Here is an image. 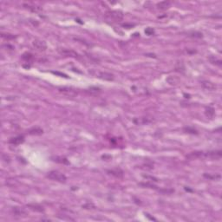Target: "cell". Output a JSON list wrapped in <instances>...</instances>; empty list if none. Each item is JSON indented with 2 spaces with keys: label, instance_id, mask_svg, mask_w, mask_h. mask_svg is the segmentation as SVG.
I'll return each mask as SVG.
<instances>
[{
  "label": "cell",
  "instance_id": "cell-23",
  "mask_svg": "<svg viewBox=\"0 0 222 222\" xmlns=\"http://www.w3.org/2000/svg\"><path fill=\"white\" fill-rule=\"evenodd\" d=\"M29 207H31L32 210H35V211H37V212H43V208L38 205H29L28 206Z\"/></svg>",
  "mask_w": 222,
  "mask_h": 222
},
{
  "label": "cell",
  "instance_id": "cell-8",
  "mask_svg": "<svg viewBox=\"0 0 222 222\" xmlns=\"http://www.w3.org/2000/svg\"><path fill=\"white\" fill-rule=\"evenodd\" d=\"M24 7L30 10L32 12H40V11H43L42 7H40L38 5H32V4H24Z\"/></svg>",
  "mask_w": 222,
  "mask_h": 222
},
{
  "label": "cell",
  "instance_id": "cell-1",
  "mask_svg": "<svg viewBox=\"0 0 222 222\" xmlns=\"http://www.w3.org/2000/svg\"><path fill=\"white\" fill-rule=\"evenodd\" d=\"M221 151H208V152H204V151H195L192 152L189 154L187 155V158L190 160H194V159H213V160H218L221 157Z\"/></svg>",
  "mask_w": 222,
  "mask_h": 222
},
{
  "label": "cell",
  "instance_id": "cell-3",
  "mask_svg": "<svg viewBox=\"0 0 222 222\" xmlns=\"http://www.w3.org/2000/svg\"><path fill=\"white\" fill-rule=\"evenodd\" d=\"M105 16L114 21H122L124 17L123 13L119 11H108L105 13Z\"/></svg>",
  "mask_w": 222,
  "mask_h": 222
},
{
  "label": "cell",
  "instance_id": "cell-21",
  "mask_svg": "<svg viewBox=\"0 0 222 222\" xmlns=\"http://www.w3.org/2000/svg\"><path fill=\"white\" fill-rule=\"evenodd\" d=\"M183 130H184L186 133H188V134H193V135H194V134H195V135L198 134L197 130L194 129L193 128H191V127H186V128H183Z\"/></svg>",
  "mask_w": 222,
  "mask_h": 222
},
{
  "label": "cell",
  "instance_id": "cell-5",
  "mask_svg": "<svg viewBox=\"0 0 222 222\" xmlns=\"http://www.w3.org/2000/svg\"><path fill=\"white\" fill-rule=\"evenodd\" d=\"M59 91L68 96H75L77 95V91L73 88H69V87H63V88H60Z\"/></svg>",
  "mask_w": 222,
  "mask_h": 222
},
{
  "label": "cell",
  "instance_id": "cell-7",
  "mask_svg": "<svg viewBox=\"0 0 222 222\" xmlns=\"http://www.w3.org/2000/svg\"><path fill=\"white\" fill-rule=\"evenodd\" d=\"M24 142H25V137L23 136H18L11 138L8 142L10 144H11V145L17 146V145H20L22 143H24Z\"/></svg>",
  "mask_w": 222,
  "mask_h": 222
},
{
  "label": "cell",
  "instance_id": "cell-4",
  "mask_svg": "<svg viewBox=\"0 0 222 222\" xmlns=\"http://www.w3.org/2000/svg\"><path fill=\"white\" fill-rule=\"evenodd\" d=\"M33 46L39 51H44L47 49L46 43L43 40H39V39H36L33 41Z\"/></svg>",
  "mask_w": 222,
  "mask_h": 222
},
{
  "label": "cell",
  "instance_id": "cell-16",
  "mask_svg": "<svg viewBox=\"0 0 222 222\" xmlns=\"http://www.w3.org/2000/svg\"><path fill=\"white\" fill-rule=\"evenodd\" d=\"M12 211L16 216H25L26 215V212L24 209L19 208V207H14Z\"/></svg>",
  "mask_w": 222,
  "mask_h": 222
},
{
  "label": "cell",
  "instance_id": "cell-12",
  "mask_svg": "<svg viewBox=\"0 0 222 222\" xmlns=\"http://www.w3.org/2000/svg\"><path fill=\"white\" fill-rule=\"evenodd\" d=\"M172 5L171 2L169 1H162V2H160L156 5L157 8L161 11H164V10H167L170 7V5Z\"/></svg>",
  "mask_w": 222,
  "mask_h": 222
},
{
  "label": "cell",
  "instance_id": "cell-2",
  "mask_svg": "<svg viewBox=\"0 0 222 222\" xmlns=\"http://www.w3.org/2000/svg\"><path fill=\"white\" fill-rule=\"evenodd\" d=\"M47 177L49 179L51 180H53V181H59V182H65L66 180H67V178H66V176L58 172V171H51L48 173L47 174Z\"/></svg>",
  "mask_w": 222,
  "mask_h": 222
},
{
  "label": "cell",
  "instance_id": "cell-14",
  "mask_svg": "<svg viewBox=\"0 0 222 222\" xmlns=\"http://www.w3.org/2000/svg\"><path fill=\"white\" fill-rule=\"evenodd\" d=\"M52 161L57 162V163H61V164H69V162L68 160L64 158V157H62V156H56V157H51Z\"/></svg>",
  "mask_w": 222,
  "mask_h": 222
},
{
  "label": "cell",
  "instance_id": "cell-9",
  "mask_svg": "<svg viewBox=\"0 0 222 222\" xmlns=\"http://www.w3.org/2000/svg\"><path fill=\"white\" fill-rule=\"evenodd\" d=\"M99 78L102 79V80H106V81H113L114 80V75L108 73V72H100L98 73L97 76Z\"/></svg>",
  "mask_w": 222,
  "mask_h": 222
},
{
  "label": "cell",
  "instance_id": "cell-20",
  "mask_svg": "<svg viewBox=\"0 0 222 222\" xmlns=\"http://www.w3.org/2000/svg\"><path fill=\"white\" fill-rule=\"evenodd\" d=\"M187 36L190 37H195V38H201L203 36H202V33L201 32H198V31H191V32H188L187 33Z\"/></svg>",
  "mask_w": 222,
  "mask_h": 222
},
{
  "label": "cell",
  "instance_id": "cell-24",
  "mask_svg": "<svg viewBox=\"0 0 222 222\" xmlns=\"http://www.w3.org/2000/svg\"><path fill=\"white\" fill-rule=\"evenodd\" d=\"M141 186L145 187H149V188H156V186H154L152 183H140Z\"/></svg>",
  "mask_w": 222,
  "mask_h": 222
},
{
  "label": "cell",
  "instance_id": "cell-6",
  "mask_svg": "<svg viewBox=\"0 0 222 222\" xmlns=\"http://www.w3.org/2000/svg\"><path fill=\"white\" fill-rule=\"evenodd\" d=\"M59 53L62 56H70V57H78V54L72 51V50H69V49H62V50H59Z\"/></svg>",
  "mask_w": 222,
  "mask_h": 222
},
{
  "label": "cell",
  "instance_id": "cell-13",
  "mask_svg": "<svg viewBox=\"0 0 222 222\" xmlns=\"http://www.w3.org/2000/svg\"><path fill=\"white\" fill-rule=\"evenodd\" d=\"M109 174L113 175L115 177H117V178H121V177L123 176V172L121 169L116 168V169H112V170H108L107 171Z\"/></svg>",
  "mask_w": 222,
  "mask_h": 222
},
{
  "label": "cell",
  "instance_id": "cell-19",
  "mask_svg": "<svg viewBox=\"0 0 222 222\" xmlns=\"http://www.w3.org/2000/svg\"><path fill=\"white\" fill-rule=\"evenodd\" d=\"M22 59H24V60H25V62H30L31 61L33 60V55L31 54V53L26 52V53L23 54V56H22Z\"/></svg>",
  "mask_w": 222,
  "mask_h": 222
},
{
  "label": "cell",
  "instance_id": "cell-22",
  "mask_svg": "<svg viewBox=\"0 0 222 222\" xmlns=\"http://www.w3.org/2000/svg\"><path fill=\"white\" fill-rule=\"evenodd\" d=\"M1 37L5 39V40H12L14 38H16V36L14 35H11V34H7V33H2L1 34Z\"/></svg>",
  "mask_w": 222,
  "mask_h": 222
},
{
  "label": "cell",
  "instance_id": "cell-25",
  "mask_svg": "<svg viewBox=\"0 0 222 222\" xmlns=\"http://www.w3.org/2000/svg\"><path fill=\"white\" fill-rule=\"evenodd\" d=\"M145 33H146L147 35H149V36H151V35H153V34L154 33V31L152 28H148V29H146V31H145Z\"/></svg>",
  "mask_w": 222,
  "mask_h": 222
},
{
  "label": "cell",
  "instance_id": "cell-11",
  "mask_svg": "<svg viewBox=\"0 0 222 222\" xmlns=\"http://www.w3.org/2000/svg\"><path fill=\"white\" fill-rule=\"evenodd\" d=\"M201 85H202V87H203L204 88H206V90H214L215 88H217L214 83H213V82H208V81H204V82H202Z\"/></svg>",
  "mask_w": 222,
  "mask_h": 222
},
{
  "label": "cell",
  "instance_id": "cell-18",
  "mask_svg": "<svg viewBox=\"0 0 222 222\" xmlns=\"http://www.w3.org/2000/svg\"><path fill=\"white\" fill-rule=\"evenodd\" d=\"M206 116L209 118H213L214 116V108L213 107H207L206 108Z\"/></svg>",
  "mask_w": 222,
  "mask_h": 222
},
{
  "label": "cell",
  "instance_id": "cell-17",
  "mask_svg": "<svg viewBox=\"0 0 222 222\" xmlns=\"http://www.w3.org/2000/svg\"><path fill=\"white\" fill-rule=\"evenodd\" d=\"M86 91L88 94L92 95V96H96V95H98L101 92V90L99 88H96V87H91V88H88V90H87Z\"/></svg>",
  "mask_w": 222,
  "mask_h": 222
},
{
  "label": "cell",
  "instance_id": "cell-15",
  "mask_svg": "<svg viewBox=\"0 0 222 222\" xmlns=\"http://www.w3.org/2000/svg\"><path fill=\"white\" fill-rule=\"evenodd\" d=\"M208 60L210 61L211 63L215 64V65H217V66H221V65H222V62H221V60H220L219 58L214 56H209V57H208Z\"/></svg>",
  "mask_w": 222,
  "mask_h": 222
},
{
  "label": "cell",
  "instance_id": "cell-10",
  "mask_svg": "<svg viewBox=\"0 0 222 222\" xmlns=\"http://www.w3.org/2000/svg\"><path fill=\"white\" fill-rule=\"evenodd\" d=\"M43 133V130L39 127H34L28 131V134L31 136H41Z\"/></svg>",
  "mask_w": 222,
  "mask_h": 222
}]
</instances>
